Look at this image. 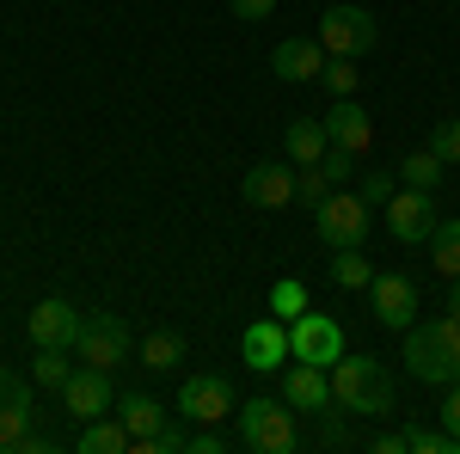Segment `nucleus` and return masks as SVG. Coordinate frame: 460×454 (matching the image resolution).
Returning a JSON list of instances; mask_svg holds the SVG:
<instances>
[{
    "label": "nucleus",
    "instance_id": "nucleus-1",
    "mask_svg": "<svg viewBox=\"0 0 460 454\" xmlns=\"http://www.w3.org/2000/svg\"><path fill=\"white\" fill-rule=\"evenodd\" d=\"M405 369H411V381H429V387L460 381V319L455 314L411 319L405 325Z\"/></svg>",
    "mask_w": 460,
    "mask_h": 454
},
{
    "label": "nucleus",
    "instance_id": "nucleus-2",
    "mask_svg": "<svg viewBox=\"0 0 460 454\" xmlns=\"http://www.w3.org/2000/svg\"><path fill=\"white\" fill-rule=\"evenodd\" d=\"M325 375H332V405L338 412H362V418H387L393 412V381L368 350H356V356L344 350Z\"/></svg>",
    "mask_w": 460,
    "mask_h": 454
},
{
    "label": "nucleus",
    "instance_id": "nucleus-3",
    "mask_svg": "<svg viewBox=\"0 0 460 454\" xmlns=\"http://www.w3.org/2000/svg\"><path fill=\"white\" fill-rule=\"evenodd\" d=\"M234 418H240V449H252V454H295L301 449V423H295L301 412L288 405L283 393H277V399L258 393V399H246Z\"/></svg>",
    "mask_w": 460,
    "mask_h": 454
},
{
    "label": "nucleus",
    "instance_id": "nucleus-4",
    "mask_svg": "<svg viewBox=\"0 0 460 454\" xmlns=\"http://www.w3.org/2000/svg\"><path fill=\"white\" fill-rule=\"evenodd\" d=\"M314 37H319V49H325V56H356V62H362V56L375 49L381 25H375V13H368V6H325Z\"/></svg>",
    "mask_w": 460,
    "mask_h": 454
},
{
    "label": "nucleus",
    "instance_id": "nucleus-5",
    "mask_svg": "<svg viewBox=\"0 0 460 454\" xmlns=\"http://www.w3.org/2000/svg\"><path fill=\"white\" fill-rule=\"evenodd\" d=\"M129 350H136V338H129V325H123V314H80V338H74V356L86 362V369H117V362H129Z\"/></svg>",
    "mask_w": 460,
    "mask_h": 454
},
{
    "label": "nucleus",
    "instance_id": "nucleus-6",
    "mask_svg": "<svg viewBox=\"0 0 460 454\" xmlns=\"http://www.w3.org/2000/svg\"><path fill=\"white\" fill-rule=\"evenodd\" d=\"M381 215H387V234L399 245H429L436 221H442V215H436V191H418V184H399Z\"/></svg>",
    "mask_w": 460,
    "mask_h": 454
},
{
    "label": "nucleus",
    "instance_id": "nucleus-7",
    "mask_svg": "<svg viewBox=\"0 0 460 454\" xmlns=\"http://www.w3.org/2000/svg\"><path fill=\"white\" fill-rule=\"evenodd\" d=\"M368 221H375L368 203L350 197V191H332L325 203H314V234L332 245V252H338V245H362L368 240Z\"/></svg>",
    "mask_w": 460,
    "mask_h": 454
},
{
    "label": "nucleus",
    "instance_id": "nucleus-8",
    "mask_svg": "<svg viewBox=\"0 0 460 454\" xmlns=\"http://www.w3.org/2000/svg\"><path fill=\"white\" fill-rule=\"evenodd\" d=\"M288 356H301V362H319V369H332L338 356H344V325L332 314H295L288 319Z\"/></svg>",
    "mask_w": 460,
    "mask_h": 454
},
{
    "label": "nucleus",
    "instance_id": "nucleus-9",
    "mask_svg": "<svg viewBox=\"0 0 460 454\" xmlns=\"http://www.w3.org/2000/svg\"><path fill=\"white\" fill-rule=\"evenodd\" d=\"M172 412H184L190 423H221V418H234L240 405H234V387L221 381V375H184Z\"/></svg>",
    "mask_w": 460,
    "mask_h": 454
},
{
    "label": "nucleus",
    "instance_id": "nucleus-10",
    "mask_svg": "<svg viewBox=\"0 0 460 454\" xmlns=\"http://www.w3.org/2000/svg\"><path fill=\"white\" fill-rule=\"evenodd\" d=\"M368 307H375V319H381V325L405 332V325H411V314H418V282L399 277V271H375V282H368Z\"/></svg>",
    "mask_w": 460,
    "mask_h": 454
},
{
    "label": "nucleus",
    "instance_id": "nucleus-11",
    "mask_svg": "<svg viewBox=\"0 0 460 454\" xmlns=\"http://www.w3.org/2000/svg\"><path fill=\"white\" fill-rule=\"evenodd\" d=\"M240 356H246V369H258V375H283L288 369V325L283 319H252L246 338H240Z\"/></svg>",
    "mask_w": 460,
    "mask_h": 454
},
{
    "label": "nucleus",
    "instance_id": "nucleus-12",
    "mask_svg": "<svg viewBox=\"0 0 460 454\" xmlns=\"http://www.w3.org/2000/svg\"><path fill=\"white\" fill-rule=\"evenodd\" d=\"M62 405H68L74 423L105 418V412H111V375H105V369H86V362H80L68 381H62Z\"/></svg>",
    "mask_w": 460,
    "mask_h": 454
},
{
    "label": "nucleus",
    "instance_id": "nucleus-13",
    "mask_svg": "<svg viewBox=\"0 0 460 454\" xmlns=\"http://www.w3.org/2000/svg\"><path fill=\"white\" fill-rule=\"evenodd\" d=\"M283 399L295 412H338L332 405V375L319 362H301V356H288V369H283Z\"/></svg>",
    "mask_w": 460,
    "mask_h": 454
},
{
    "label": "nucleus",
    "instance_id": "nucleus-14",
    "mask_svg": "<svg viewBox=\"0 0 460 454\" xmlns=\"http://www.w3.org/2000/svg\"><path fill=\"white\" fill-rule=\"evenodd\" d=\"M25 338H31V350L37 344H68L74 350V338H80V307H68L62 295L37 301L31 314H25Z\"/></svg>",
    "mask_w": 460,
    "mask_h": 454
},
{
    "label": "nucleus",
    "instance_id": "nucleus-15",
    "mask_svg": "<svg viewBox=\"0 0 460 454\" xmlns=\"http://www.w3.org/2000/svg\"><path fill=\"white\" fill-rule=\"evenodd\" d=\"M270 68H277V80H288V86H307V80H319V68H325V49H319V37H283V43L270 49Z\"/></svg>",
    "mask_w": 460,
    "mask_h": 454
},
{
    "label": "nucleus",
    "instance_id": "nucleus-16",
    "mask_svg": "<svg viewBox=\"0 0 460 454\" xmlns=\"http://www.w3.org/2000/svg\"><path fill=\"white\" fill-rule=\"evenodd\" d=\"M325 136H332V147H350L356 160L375 147V123H368V111L356 105V99H332V111H325Z\"/></svg>",
    "mask_w": 460,
    "mask_h": 454
},
{
    "label": "nucleus",
    "instance_id": "nucleus-17",
    "mask_svg": "<svg viewBox=\"0 0 460 454\" xmlns=\"http://www.w3.org/2000/svg\"><path fill=\"white\" fill-rule=\"evenodd\" d=\"M240 197H246L252 209H288L295 203V166H252Z\"/></svg>",
    "mask_w": 460,
    "mask_h": 454
},
{
    "label": "nucleus",
    "instance_id": "nucleus-18",
    "mask_svg": "<svg viewBox=\"0 0 460 454\" xmlns=\"http://www.w3.org/2000/svg\"><path fill=\"white\" fill-rule=\"evenodd\" d=\"M283 147L295 166H319L325 160V147H332V136H325V117H295L283 129Z\"/></svg>",
    "mask_w": 460,
    "mask_h": 454
},
{
    "label": "nucleus",
    "instance_id": "nucleus-19",
    "mask_svg": "<svg viewBox=\"0 0 460 454\" xmlns=\"http://www.w3.org/2000/svg\"><path fill=\"white\" fill-rule=\"evenodd\" d=\"M429 264H436L442 282L460 277V215H442V221H436V234H429Z\"/></svg>",
    "mask_w": 460,
    "mask_h": 454
},
{
    "label": "nucleus",
    "instance_id": "nucleus-20",
    "mask_svg": "<svg viewBox=\"0 0 460 454\" xmlns=\"http://www.w3.org/2000/svg\"><path fill=\"white\" fill-rule=\"evenodd\" d=\"M31 442V393H0V449Z\"/></svg>",
    "mask_w": 460,
    "mask_h": 454
},
{
    "label": "nucleus",
    "instance_id": "nucleus-21",
    "mask_svg": "<svg viewBox=\"0 0 460 454\" xmlns=\"http://www.w3.org/2000/svg\"><path fill=\"white\" fill-rule=\"evenodd\" d=\"M117 418L129 423V436H154V430L166 423V405H160L154 393H123V399H117Z\"/></svg>",
    "mask_w": 460,
    "mask_h": 454
},
{
    "label": "nucleus",
    "instance_id": "nucleus-22",
    "mask_svg": "<svg viewBox=\"0 0 460 454\" xmlns=\"http://www.w3.org/2000/svg\"><path fill=\"white\" fill-rule=\"evenodd\" d=\"M448 178V160L436 154V147H411L405 160H399V184H418V191H436Z\"/></svg>",
    "mask_w": 460,
    "mask_h": 454
},
{
    "label": "nucleus",
    "instance_id": "nucleus-23",
    "mask_svg": "<svg viewBox=\"0 0 460 454\" xmlns=\"http://www.w3.org/2000/svg\"><path fill=\"white\" fill-rule=\"evenodd\" d=\"M136 356H142L147 375H166V369L184 362V338H178V332H147L142 344H136Z\"/></svg>",
    "mask_w": 460,
    "mask_h": 454
},
{
    "label": "nucleus",
    "instance_id": "nucleus-24",
    "mask_svg": "<svg viewBox=\"0 0 460 454\" xmlns=\"http://www.w3.org/2000/svg\"><path fill=\"white\" fill-rule=\"evenodd\" d=\"M80 454H129V423L123 418H93L80 430Z\"/></svg>",
    "mask_w": 460,
    "mask_h": 454
},
{
    "label": "nucleus",
    "instance_id": "nucleus-25",
    "mask_svg": "<svg viewBox=\"0 0 460 454\" xmlns=\"http://www.w3.org/2000/svg\"><path fill=\"white\" fill-rule=\"evenodd\" d=\"M332 282H338V289H350V295L375 282V264L362 258V245H338V252H332Z\"/></svg>",
    "mask_w": 460,
    "mask_h": 454
},
{
    "label": "nucleus",
    "instance_id": "nucleus-26",
    "mask_svg": "<svg viewBox=\"0 0 460 454\" xmlns=\"http://www.w3.org/2000/svg\"><path fill=\"white\" fill-rule=\"evenodd\" d=\"M74 375V362H68V344H37V356H31V381L37 387H56L62 393V381Z\"/></svg>",
    "mask_w": 460,
    "mask_h": 454
},
{
    "label": "nucleus",
    "instance_id": "nucleus-27",
    "mask_svg": "<svg viewBox=\"0 0 460 454\" xmlns=\"http://www.w3.org/2000/svg\"><path fill=\"white\" fill-rule=\"evenodd\" d=\"M319 86H325L332 99H356V86H362V68H356V56H325V68H319Z\"/></svg>",
    "mask_w": 460,
    "mask_h": 454
},
{
    "label": "nucleus",
    "instance_id": "nucleus-28",
    "mask_svg": "<svg viewBox=\"0 0 460 454\" xmlns=\"http://www.w3.org/2000/svg\"><path fill=\"white\" fill-rule=\"evenodd\" d=\"M405 436V454H455L460 442L448 430H429V423H411V430H399Z\"/></svg>",
    "mask_w": 460,
    "mask_h": 454
},
{
    "label": "nucleus",
    "instance_id": "nucleus-29",
    "mask_svg": "<svg viewBox=\"0 0 460 454\" xmlns=\"http://www.w3.org/2000/svg\"><path fill=\"white\" fill-rule=\"evenodd\" d=\"M307 307H314V301H307V289H301L295 277H277V289H270V314L295 319V314H307Z\"/></svg>",
    "mask_w": 460,
    "mask_h": 454
},
{
    "label": "nucleus",
    "instance_id": "nucleus-30",
    "mask_svg": "<svg viewBox=\"0 0 460 454\" xmlns=\"http://www.w3.org/2000/svg\"><path fill=\"white\" fill-rule=\"evenodd\" d=\"M332 191H338V184L325 178V166H295V197H301L307 209H314V203H325Z\"/></svg>",
    "mask_w": 460,
    "mask_h": 454
},
{
    "label": "nucleus",
    "instance_id": "nucleus-31",
    "mask_svg": "<svg viewBox=\"0 0 460 454\" xmlns=\"http://www.w3.org/2000/svg\"><path fill=\"white\" fill-rule=\"evenodd\" d=\"M393 191H399V173H362V191H356V197H362L368 209H387Z\"/></svg>",
    "mask_w": 460,
    "mask_h": 454
},
{
    "label": "nucleus",
    "instance_id": "nucleus-32",
    "mask_svg": "<svg viewBox=\"0 0 460 454\" xmlns=\"http://www.w3.org/2000/svg\"><path fill=\"white\" fill-rule=\"evenodd\" d=\"M429 147L448 160V166H460V117H448V123H436V136H429Z\"/></svg>",
    "mask_w": 460,
    "mask_h": 454
},
{
    "label": "nucleus",
    "instance_id": "nucleus-33",
    "mask_svg": "<svg viewBox=\"0 0 460 454\" xmlns=\"http://www.w3.org/2000/svg\"><path fill=\"white\" fill-rule=\"evenodd\" d=\"M319 166H325L332 184H344V178L356 173V154H350V147H325V160H319Z\"/></svg>",
    "mask_w": 460,
    "mask_h": 454
},
{
    "label": "nucleus",
    "instance_id": "nucleus-34",
    "mask_svg": "<svg viewBox=\"0 0 460 454\" xmlns=\"http://www.w3.org/2000/svg\"><path fill=\"white\" fill-rule=\"evenodd\" d=\"M190 454H227V436H221V423H203V430L190 436Z\"/></svg>",
    "mask_w": 460,
    "mask_h": 454
},
{
    "label": "nucleus",
    "instance_id": "nucleus-35",
    "mask_svg": "<svg viewBox=\"0 0 460 454\" xmlns=\"http://www.w3.org/2000/svg\"><path fill=\"white\" fill-rule=\"evenodd\" d=\"M227 6H234V19H246V25H258V19L277 13V0H227Z\"/></svg>",
    "mask_w": 460,
    "mask_h": 454
},
{
    "label": "nucleus",
    "instance_id": "nucleus-36",
    "mask_svg": "<svg viewBox=\"0 0 460 454\" xmlns=\"http://www.w3.org/2000/svg\"><path fill=\"white\" fill-rule=\"evenodd\" d=\"M442 430L460 442V381H448V399H442Z\"/></svg>",
    "mask_w": 460,
    "mask_h": 454
},
{
    "label": "nucleus",
    "instance_id": "nucleus-37",
    "mask_svg": "<svg viewBox=\"0 0 460 454\" xmlns=\"http://www.w3.org/2000/svg\"><path fill=\"white\" fill-rule=\"evenodd\" d=\"M368 454H405V436L399 430H381V436H368Z\"/></svg>",
    "mask_w": 460,
    "mask_h": 454
},
{
    "label": "nucleus",
    "instance_id": "nucleus-38",
    "mask_svg": "<svg viewBox=\"0 0 460 454\" xmlns=\"http://www.w3.org/2000/svg\"><path fill=\"white\" fill-rule=\"evenodd\" d=\"M448 314H455V319H460V277H455V282H448Z\"/></svg>",
    "mask_w": 460,
    "mask_h": 454
}]
</instances>
